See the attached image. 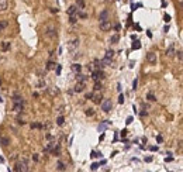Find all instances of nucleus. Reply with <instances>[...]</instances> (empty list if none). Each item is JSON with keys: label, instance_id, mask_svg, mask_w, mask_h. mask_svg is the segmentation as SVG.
<instances>
[{"label": "nucleus", "instance_id": "52", "mask_svg": "<svg viewBox=\"0 0 183 172\" xmlns=\"http://www.w3.org/2000/svg\"><path fill=\"white\" fill-rule=\"evenodd\" d=\"M147 114H148L147 112H141V113H140V116H141V117H144V116H147Z\"/></svg>", "mask_w": 183, "mask_h": 172}, {"label": "nucleus", "instance_id": "55", "mask_svg": "<svg viewBox=\"0 0 183 172\" xmlns=\"http://www.w3.org/2000/svg\"><path fill=\"white\" fill-rule=\"evenodd\" d=\"M117 90H118V92H121V85H120V83L117 85Z\"/></svg>", "mask_w": 183, "mask_h": 172}, {"label": "nucleus", "instance_id": "19", "mask_svg": "<svg viewBox=\"0 0 183 172\" xmlns=\"http://www.w3.org/2000/svg\"><path fill=\"white\" fill-rule=\"evenodd\" d=\"M118 41H120V35H118V34H114V35L110 38V42H111V44H117Z\"/></svg>", "mask_w": 183, "mask_h": 172}, {"label": "nucleus", "instance_id": "26", "mask_svg": "<svg viewBox=\"0 0 183 172\" xmlns=\"http://www.w3.org/2000/svg\"><path fill=\"white\" fill-rule=\"evenodd\" d=\"M78 17H80V18H86V17H87V14H86L83 10H80V8H79V10H78Z\"/></svg>", "mask_w": 183, "mask_h": 172}, {"label": "nucleus", "instance_id": "2", "mask_svg": "<svg viewBox=\"0 0 183 172\" xmlns=\"http://www.w3.org/2000/svg\"><path fill=\"white\" fill-rule=\"evenodd\" d=\"M44 35L47 37V38H56V28H55V25H52V24H49L47 28H45V31H44Z\"/></svg>", "mask_w": 183, "mask_h": 172}, {"label": "nucleus", "instance_id": "39", "mask_svg": "<svg viewBox=\"0 0 183 172\" xmlns=\"http://www.w3.org/2000/svg\"><path fill=\"white\" fill-rule=\"evenodd\" d=\"M45 138H47L48 141H51V140H54V136H52V134H49V133H47V134H45Z\"/></svg>", "mask_w": 183, "mask_h": 172}, {"label": "nucleus", "instance_id": "37", "mask_svg": "<svg viewBox=\"0 0 183 172\" xmlns=\"http://www.w3.org/2000/svg\"><path fill=\"white\" fill-rule=\"evenodd\" d=\"M55 69H56V75H61V71H62V65H58V64H56V68H55Z\"/></svg>", "mask_w": 183, "mask_h": 172}, {"label": "nucleus", "instance_id": "54", "mask_svg": "<svg viewBox=\"0 0 183 172\" xmlns=\"http://www.w3.org/2000/svg\"><path fill=\"white\" fill-rule=\"evenodd\" d=\"M164 31H165V32H168V31H169V25H165V28H164Z\"/></svg>", "mask_w": 183, "mask_h": 172}, {"label": "nucleus", "instance_id": "34", "mask_svg": "<svg viewBox=\"0 0 183 172\" xmlns=\"http://www.w3.org/2000/svg\"><path fill=\"white\" fill-rule=\"evenodd\" d=\"M13 102H14V103H17V102H23V99H21V96H13Z\"/></svg>", "mask_w": 183, "mask_h": 172}, {"label": "nucleus", "instance_id": "50", "mask_svg": "<svg viewBox=\"0 0 183 172\" xmlns=\"http://www.w3.org/2000/svg\"><path fill=\"white\" fill-rule=\"evenodd\" d=\"M125 136H127V130H123L121 131V137H125Z\"/></svg>", "mask_w": 183, "mask_h": 172}, {"label": "nucleus", "instance_id": "18", "mask_svg": "<svg viewBox=\"0 0 183 172\" xmlns=\"http://www.w3.org/2000/svg\"><path fill=\"white\" fill-rule=\"evenodd\" d=\"M55 68H56V64L52 62V61H48V64H47V71H52V69H55Z\"/></svg>", "mask_w": 183, "mask_h": 172}, {"label": "nucleus", "instance_id": "49", "mask_svg": "<svg viewBox=\"0 0 183 172\" xmlns=\"http://www.w3.org/2000/svg\"><path fill=\"white\" fill-rule=\"evenodd\" d=\"M165 161H166V162H171V161H173V158H172V157H166Z\"/></svg>", "mask_w": 183, "mask_h": 172}, {"label": "nucleus", "instance_id": "24", "mask_svg": "<svg viewBox=\"0 0 183 172\" xmlns=\"http://www.w3.org/2000/svg\"><path fill=\"white\" fill-rule=\"evenodd\" d=\"M147 99H148L149 102H156V97H155V95H154V93H151V92L147 95Z\"/></svg>", "mask_w": 183, "mask_h": 172}, {"label": "nucleus", "instance_id": "53", "mask_svg": "<svg viewBox=\"0 0 183 172\" xmlns=\"http://www.w3.org/2000/svg\"><path fill=\"white\" fill-rule=\"evenodd\" d=\"M151 151H158V147H149Z\"/></svg>", "mask_w": 183, "mask_h": 172}, {"label": "nucleus", "instance_id": "30", "mask_svg": "<svg viewBox=\"0 0 183 172\" xmlns=\"http://www.w3.org/2000/svg\"><path fill=\"white\" fill-rule=\"evenodd\" d=\"M176 56H178V59L183 62V51H179V52H176Z\"/></svg>", "mask_w": 183, "mask_h": 172}, {"label": "nucleus", "instance_id": "9", "mask_svg": "<svg viewBox=\"0 0 183 172\" xmlns=\"http://www.w3.org/2000/svg\"><path fill=\"white\" fill-rule=\"evenodd\" d=\"M110 28H111V23H110L109 20L100 23V30H101V31H109Z\"/></svg>", "mask_w": 183, "mask_h": 172}, {"label": "nucleus", "instance_id": "44", "mask_svg": "<svg viewBox=\"0 0 183 172\" xmlns=\"http://www.w3.org/2000/svg\"><path fill=\"white\" fill-rule=\"evenodd\" d=\"M32 160H34V162H38V161H39V157H38V154H34V155H32Z\"/></svg>", "mask_w": 183, "mask_h": 172}, {"label": "nucleus", "instance_id": "1", "mask_svg": "<svg viewBox=\"0 0 183 172\" xmlns=\"http://www.w3.org/2000/svg\"><path fill=\"white\" fill-rule=\"evenodd\" d=\"M14 171L17 172H27L28 171V165H27V160H21V161H17L14 164Z\"/></svg>", "mask_w": 183, "mask_h": 172}, {"label": "nucleus", "instance_id": "23", "mask_svg": "<svg viewBox=\"0 0 183 172\" xmlns=\"http://www.w3.org/2000/svg\"><path fill=\"white\" fill-rule=\"evenodd\" d=\"M104 56H106V58H111V59H113V56H114V51H113V49H107Z\"/></svg>", "mask_w": 183, "mask_h": 172}, {"label": "nucleus", "instance_id": "29", "mask_svg": "<svg viewBox=\"0 0 183 172\" xmlns=\"http://www.w3.org/2000/svg\"><path fill=\"white\" fill-rule=\"evenodd\" d=\"M38 88H39V89H44V88H45V80H44V79H39V80H38Z\"/></svg>", "mask_w": 183, "mask_h": 172}, {"label": "nucleus", "instance_id": "22", "mask_svg": "<svg viewBox=\"0 0 183 172\" xmlns=\"http://www.w3.org/2000/svg\"><path fill=\"white\" fill-rule=\"evenodd\" d=\"M76 6H78V8L83 10L85 8V0H76Z\"/></svg>", "mask_w": 183, "mask_h": 172}, {"label": "nucleus", "instance_id": "41", "mask_svg": "<svg viewBox=\"0 0 183 172\" xmlns=\"http://www.w3.org/2000/svg\"><path fill=\"white\" fill-rule=\"evenodd\" d=\"M90 157H92V158H96V157H101V154H100V152H94V151H93Z\"/></svg>", "mask_w": 183, "mask_h": 172}, {"label": "nucleus", "instance_id": "45", "mask_svg": "<svg viewBox=\"0 0 183 172\" xmlns=\"http://www.w3.org/2000/svg\"><path fill=\"white\" fill-rule=\"evenodd\" d=\"M164 18H165V21H166V23H169V21H171V16H169V14H165V17H164Z\"/></svg>", "mask_w": 183, "mask_h": 172}, {"label": "nucleus", "instance_id": "5", "mask_svg": "<svg viewBox=\"0 0 183 172\" xmlns=\"http://www.w3.org/2000/svg\"><path fill=\"white\" fill-rule=\"evenodd\" d=\"M90 99L93 100V103H96V104H100V103H101V100H103L101 90H94V93H92V97H90Z\"/></svg>", "mask_w": 183, "mask_h": 172}, {"label": "nucleus", "instance_id": "57", "mask_svg": "<svg viewBox=\"0 0 183 172\" xmlns=\"http://www.w3.org/2000/svg\"><path fill=\"white\" fill-rule=\"evenodd\" d=\"M106 1H111V0H106Z\"/></svg>", "mask_w": 183, "mask_h": 172}, {"label": "nucleus", "instance_id": "33", "mask_svg": "<svg viewBox=\"0 0 183 172\" xmlns=\"http://www.w3.org/2000/svg\"><path fill=\"white\" fill-rule=\"evenodd\" d=\"M141 48V44L138 41H135V44H132V49H140Z\"/></svg>", "mask_w": 183, "mask_h": 172}, {"label": "nucleus", "instance_id": "20", "mask_svg": "<svg viewBox=\"0 0 183 172\" xmlns=\"http://www.w3.org/2000/svg\"><path fill=\"white\" fill-rule=\"evenodd\" d=\"M110 123H111V121H106V123H103V124H100V126H99V131H104V130L107 128V126H109Z\"/></svg>", "mask_w": 183, "mask_h": 172}, {"label": "nucleus", "instance_id": "13", "mask_svg": "<svg viewBox=\"0 0 183 172\" xmlns=\"http://www.w3.org/2000/svg\"><path fill=\"white\" fill-rule=\"evenodd\" d=\"M23 107H24V100H23V102H17V103L14 104V112L21 113V112H23Z\"/></svg>", "mask_w": 183, "mask_h": 172}, {"label": "nucleus", "instance_id": "47", "mask_svg": "<svg viewBox=\"0 0 183 172\" xmlns=\"http://www.w3.org/2000/svg\"><path fill=\"white\" fill-rule=\"evenodd\" d=\"M1 143H3V145H8V138H1Z\"/></svg>", "mask_w": 183, "mask_h": 172}, {"label": "nucleus", "instance_id": "51", "mask_svg": "<svg viewBox=\"0 0 183 172\" xmlns=\"http://www.w3.org/2000/svg\"><path fill=\"white\" fill-rule=\"evenodd\" d=\"M151 161H152V157H147L145 158V162H151Z\"/></svg>", "mask_w": 183, "mask_h": 172}, {"label": "nucleus", "instance_id": "14", "mask_svg": "<svg viewBox=\"0 0 183 172\" xmlns=\"http://www.w3.org/2000/svg\"><path fill=\"white\" fill-rule=\"evenodd\" d=\"M100 62H101V66L104 68V66H109V65H111V64H113V59H111V58H106V56H104V58L100 61Z\"/></svg>", "mask_w": 183, "mask_h": 172}, {"label": "nucleus", "instance_id": "38", "mask_svg": "<svg viewBox=\"0 0 183 172\" xmlns=\"http://www.w3.org/2000/svg\"><path fill=\"white\" fill-rule=\"evenodd\" d=\"M94 114V110L93 109H87L86 110V116H93Z\"/></svg>", "mask_w": 183, "mask_h": 172}, {"label": "nucleus", "instance_id": "16", "mask_svg": "<svg viewBox=\"0 0 183 172\" xmlns=\"http://www.w3.org/2000/svg\"><path fill=\"white\" fill-rule=\"evenodd\" d=\"M8 8V1L7 0H0V11H6Z\"/></svg>", "mask_w": 183, "mask_h": 172}, {"label": "nucleus", "instance_id": "8", "mask_svg": "<svg viewBox=\"0 0 183 172\" xmlns=\"http://www.w3.org/2000/svg\"><path fill=\"white\" fill-rule=\"evenodd\" d=\"M78 6L76 4H73V6H69L68 7V10H66V13H68V16H78Z\"/></svg>", "mask_w": 183, "mask_h": 172}, {"label": "nucleus", "instance_id": "28", "mask_svg": "<svg viewBox=\"0 0 183 172\" xmlns=\"http://www.w3.org/2000/svg\"><path fill=\"white\" fill-rule=\"evenodd\" d=\"M93 89H94V90H101V89H103V86H101V83H100V82H94Z\"/></svg>", "mask_w": 183, "mask_h": 172}, {"label": "nucleus", "instance_id": "4", "mask_svg": "<svg viewBox=\"0 0 183 172\" xmlns=\"http://www.w3.org/2000/svg\"><path fill=\"white\" fill-rule=\"evenodd\" d=\"M100 106H101V110H103L104 113H109V112H111V109H113V103H111L110 99H104V100H101Z\"/></svg>", "mask_w": 183, "mask_h": 172}, {"label": "nucleus", "instance_id": "10", "mask_svg": "<svg viewBox=\"0 0 183 172\" xmlns=\"http://www.w3.org/2000/svg\"><path fill=\"white\" fill-rule=\"evenodd\" d=\"M147 61L149 62V64H156V54L155 52H148L147 54Z\"/></svg>", "mask_w": 183, "mask_h": 172}, {"label": "nucleus", "instance_id": "42", "mask_svg": "<svg viewBox=\"0 0 183 172\" xmlns=\"http://www.w3.org/2000/svg\"><path fill=\"white\" fill-rule=\"evenodd\" d=\"M137 86H138V79H135V80L132 82V89L135 90V89H137Z\"/></svg>", "mask_w": 183, "mask_h": 172}, {"label": "nucleus", "instance_id": "27", "mask_svg": "<svg viewBox=\"0 0 183 172\" xmlns=\"http://www.w3.org/2000/svg\"><path fill=\"white\" fill-rule=\"evenodd\" d=\"M69 23L70 24H76L78 23V16H69Z\"/></svg>", "mask_w": 183, "mask_h": 172}, {"label": "nucleus", "instance_id": "25", "mask_svg": "<svg viewBox=\"0 0 183 172\" xmlns=\"http://www.w3.org/2000/svg\"><path fill=\"white\" fill-rule=\"evenodd\" d=\"M63 123H65V117H63V116H59V117L56 119V124H58V126H63Z\"/></svg>", "mask_w": 183, "mask_h": 172}, {"label": "nucleus", "instance_id": "11", "mask_svg": "<svg viewBox=\"0 0 183 172\" xmlns=\"http://www.w3.org/2000/svg\"><path fill=\"white\" fill-rule=\"evenodd\" d=\"M109 17H110L109 10H103V11L100 13V16H99V21H100V23H101V21H106V20H109Z\"/></svg>", "mask_w": 183, "mask_h": 172}, {"label": "nucleus", "instance_id": "7", "mask_svg": "<svg viewBox=\"0 0 183 172\" xmlns=\"http://www.w3.org/2000/svg\"><path fill=\"white\" fill-rule=\"evenodd\" d=\"M78 47H79V38H73V40H70V41H69V44H68L69 51H75Z\"/></svg>", "mask_w": 183, "mask_h": 172}, {"label": "nucleus", "instance_id": "15", "mask_svg": "<svg viewBox=\"0 0 183 172\" xmlns=\"http://www.w3.org/2000/svg\"><path fill=\"white\" fill-rule=\"evenodd\" d=\"M76 80H78V82H86V80H87V76L83 75V73H80V72H78V73H76Z\"/></svg>", "mask_w": 183, "mask_h": 172}, {"label": "nucleus", "instance_id": "17", "mask_svg": "<svg viewBox=\"0 0 183 172\" xmlns=\"http://www.w3.org/2000/svg\"><path fill=\"white\" fill-rule=\"evenodd\" d=\"M70 68H72V71H73L75 73H78V72H80V71H82V65H80V64H73Z\"/></svg>", "mask_w": 183, "mask_h": 172}, {"label": "nucleus", "instance_id": "56", "mask_svg": "<svg viewBox=\"0 0 183 172\" xmlns=\"http://www.w3.org/2000/svg\"><path fill=\"white\" fill-rule=\"evenodd\" d=\"M182 8H183V1H182Z\"/></svg>", "mask_w": 183, "mask_h": 172}, {"label": "nucleus", "instance_id": "31", "mask_svg": "<svg viewBox=\"0 0 183 172\" xmlns=\"http://www.w3.org/2000/svg\"><path fill=\"white\" fill-rule=\"evenodd\" d=\"M49 93H51V95H54V96H55V95H58V93H59V90H58V88H52V89H51V90H49Z\"/></svg>", "mask_w": 183, "mask_h": 172}, {"label": "nucleus", "instance_id": "35", "mask_svg": "<svg viewBox=\"0 0 183 172\" xmlns=\"http://www.w3.org/2000/svg\"><path fill=\"white\" fill-rule=\"evenodd\" d=\"M99 167H100V164H97V162H94V164H92V167H90V169H92V171H96V169H97Z\"/></svg>", "mask_w": 183, "mask_h": 172}, {"label": "nucleus", "instance_id": "12", "mask_svg": "<svg viewBox=\"0 0 183 172\" xmlns=\"http://www.w3.org/2000/svg\"><path fill=\"white\" fill-rule=\"evenodd\" d=\"M166 55L169 56V58H172V56H175L176 55V49H175V45L172 44V45H169V48L166 49Z\"/></svg>", "mask_w": 183, "mask_h": 172}, {"label": "nucleus", "instance_id": "43", "mask_svg": "<svg viewBox=\"0 0 183 172\" xmlns=\"http://www.w3.org/2000/svg\"><path fill=\"white\" fill-rule=\"evenodd\" d=\"M132 120H134V119H132L131 116H130V117H127V120H125V124H131V123H132Z\"/></svg>", "mask_w": 183, "mask_h": 172}, {"label": "nucleus", "instance_id": "36", "mask_svg": "<svg viewBox=\"0 0 183 172\" xmlns=\"http://www.w3.org/2000/svg\"><path fill=\"white\" fill-rule=\"evenodd\" d=\"M7 21L6 20H3V21H0V31H1V28H4V27H7Z\"/></svg>", "mask_w": 183, "mask_h": 172}, {"label": "nucleus", "instance_id": "40", "mask_svg": "<svg viewBox=\"0 0 183 172\" xmlns=\"http://www.w3.org/2000/svg\"><path fill=\"white\" fill-rule=\"evenodd\" d=\"M118 103H120V104L124 103V95H120V96H118Z\"/></svg>", "mask_w": 183, "mask_h": 172}, {"label": "nucleus", "instance_id": "48", "mask_svg": "<svg viewBox=\"0 0 183 172\" xmlns=\"http://www.w3.org/2000/svg\"><path fill=\"white\" fill-rule=\"evenodd\" d=\"M156 141H158V143H162V141H164L162 136H158V137H156Z\"/></svg>", "mask_w": 183, "mask_h": 172}, {"label": "nucleus", "instance_id": "46", "mask_svg": "<svg viewBox=\"0 0 183 172\" xmlns=\"http://www.w3.org/2000/svg\"><path fill=\"white\" fill-rule=\"evenodd\" d=\"M8 48H10V44H8V42H4V44H3V49H8Z\"/></svg>", "mask_w": 183, "mask_h": 172}, {"label": "nucleus", "instance_id": "32", "mask_svg": "<svg viewBox=\"0 0 183 172\" xmlns=\"http://www.w3.org/2000/svg\"><path fill=\"white\" fill-rule=\"evenodd\" d=\"M31 128H42V126L39 123H31Z\"/></svg>", "mask_w": 183, "mask_h": 172}, {"label": "nucleus", "instance_id": "6", "mask_svg": "<svg viewBox=\"0 0 183 172\" xmlns=\"http://www.w3.org/2000/svg\"><path fill=\"white\" fill-rule=\"evenodd\" d=\"M86 88V82H76L75 88H73V92L75 93H82Z\"/></svg>", "mask_w": 183, "mask_h": 172}, {"label": "nucleus", "instance_id": "21", "mask_svg": "<svg viewBox=\"0 0 183 172\" xmlns=\"http://www.w3.org/2000/svg\"><path fill=\"white\" fill-rule=\"evenodd\" d=\"M56 169H58V171H65V169H66V167H65V164H63V162H61V161H59V162L56 164Z\"/></svg>", "mask_w": 183, "mask_h": 172}, {"label": "nucleus", "instance_id": "3", "mask_svg": "<svg viewBox=\"0 0 183 172\" xmlns=\"http://www.w3.org/2000/svg\"><path fill=\"white\" fill-rule=\"evenodd\" d=\"M92 79H93L94 82L103 80V79H104V72H103V69H94V71L92 72Z\"/></svg>", "mask_w": 183, "mask_h": 172}]
</instances>
